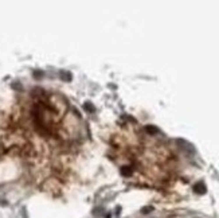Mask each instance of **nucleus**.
Instances as JSON below:
<instances>
[{"label": "nucleus", "instance_id": "nucleus-1", "mask_svg": "<svg viewBox=\"0 0 219 218\" xmlns=\"http://www.w3.org/2000/svg\"><path fill=\"white\" fill-rule=\"evenodd\" d=\"M59 77H61V80H63L65 82L71 81V74H70L69 71H66V70H62V71H61V73H59Z\"/></svg>", "mask_w": 219, "mask_h": 218}, {"label": "nucleus", "instance_id": "nucleus-2", "mask_svg": "<svg viewBox=\"0 0 219 218\" xmlns=\"http://www.w3.org/2000/svg\"><path fill=\"white\" fill-rule=\"evenodd\" d=\"M194 190H195V193H198V194H204L206 193V187H204L203 183H198V184H195Z\"/></svg>", "mask_w": 219, "mask_h": 218}, {"label": "nucleus", "instance_id": "nucleus-3", "mask_svg": "<svg viewBox=\"0 0 219 218\" xmlns=\"http://www.w3.org/2000/svg\"><path fill=\"white\" fill-rule=\"evenodd\" d=\"M84 108L86 109L87 112H93V110H94L93 105H91V104H90V102H89V101H87V102H85V104H84Z\"/></svg>", "mask_w": 219, "mask_h": 218}, {"label": "nucleus", "instance_id": "nucleus-4", "mask_svg": "<svg viewBox=\"0 0 219 218\" xmlns=\"http://www.w3.org/2000/svg\"><path fill=\"white\" fill-rule=\"evenodd\" d=\"M151 210H152V208H144V209H143V213L145 214V213H149Z\"/></svg>", "mask_w": 219, "mask_h": 218}]
</instances>
